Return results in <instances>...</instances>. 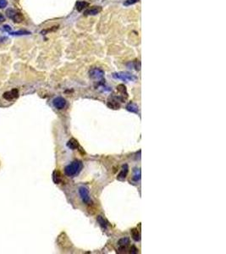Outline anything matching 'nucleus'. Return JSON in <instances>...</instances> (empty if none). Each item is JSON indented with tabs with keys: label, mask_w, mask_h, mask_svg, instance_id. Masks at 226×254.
<instances>
[{
	"label": "nucleus",
	"mask_w": 226,
	"mask_h": 254,
	"mask_svg": "<svg viewBox=\"0 0 226 254\" xmlns=\"http://www.w3.org/2000/svg\"><path fill=\"white\" fill-rule=\"evenodd\" d=\"M83 167L82 162L80 160H75L68 164L64 168V174L69 177H75L80 174Z\"/></svg>",
	"instance_id": "obj_1"
},
{
	"label": "nucleus",
	"mask_w": 226,
	"mask_h": 254,
	"mask_svg": "<svg viewBox=\"0 0 226 254\" xmlns=\"http://www.w3.org/2000/svg\"><path fill=\"white\" fill-rule=\"evenodd\" d=\"M6 15L7 16L9 19H11L15 23H20L24 20V16L23 15L20 13V12H18L16 11L15 9H8L6 10Z\"/></svg>",
	"instance_id": "obj_2"
},
{
	"label": "nucleus",
	"mask_w": 226,
	"mask_h": 254,
	"mask_svg": "<svg viewBox=\"0 0 226 254\" xmlns=\"http://www.w3.org/2000/svg\"><path fill=\"white\" fill-rule=\"evenodd\" d=\"M113 76L114 78H116V79H119V80H122V81H135L137 79V77L135 75L127 72L114 73L113 75Z\"/></svg>",
	"instance_id": "obj_3"
},
{
	"label": "nucleus",
	"mask_w": 226,
	"mask_h": 254,
	"mask_svg": "<svg viewBox=\"0 0 226 254\" xmlns=\"http://www.w3.org/2000/svg\"><path fill=\"white\" fill-rule=\"evenodd\" d=\"M79 194L82 200V202L86 204H89L91 202V198L89 196V190L86 186L82 185L79 188Z\"/></svg>",
	"instance_id": "obj_4"
},
{
	"label": "nucleus",
	"mask_w": 226,
	"mask_h": 254,
	"mask_svg": "<svg viewBox=\"0 0 226 254\" xmlns=\"http://www.w3.org/2000/svg\"><path fill=\"white\" fill-rule=\"evenodd\" d=\"M90 77L94 80H102L104 76V71L99 68H93L89 72Z\"/></svg>",
	"instance_id": "obj_5"
},
{
	"label": "nucleus",
	"mask_w": 226,
	"mask_h": 254,
	"mask_svg": "<svg viewBox=\"0 0 226 254\" xmlns=\"http://www.w3.org/2000/svg\"><path fill=\"white\" fill-rule=\"evenodd\" d=\"M130 244V239L128 237H123L121 239L119 240L117 245H118V249L119 252H125L128 246Z\"/></svg>",
	"instance_id": "obj_6"
},
{
	"label": "nucleus",
	"mask_w": 226,
	"mask_h": 254,
	"mask_svg": "<svg viewBox=\"0 0 226 254\" xmlns=\"http://www.w3.org/2000/svg\"><path fill=\"white\" fill-rule=\"evenodd\" d=\"M3 97L4 99L11 101V100H14V99H15V98H17L19 97V91H18L17 89H12L10 91L4 92Z\"/></svg>",
	"instance_id": "obj_7"
},
{
	"label": "nucleus",
	"mask_w": 226,
	"mask_h": 254,
	"mask_svg": "<svg viewBox=\"0 0 226 254\" xmlns=\"http://www.w3.org/2000/svg\"><path fill=\"white\" fill-rule=\"evenodd\" d=\"M53 103L57 109H63L66 106V100L62 97H58L54 99Z\"/></svg>",
	"instance_id": "obj_8"
},
{
	"label": "nucleus",
	"mask_w": 226,
	"mask_h": 254,
	"mask_svg": "<svg viewBox=\"0 0 226 254\" xmlns=\"http://www.w3.org/2000/svg\"><path fill=\"white\" fill-rule=\"evenodd\" d=\"M128 172H129V166L128 164H124L120 169V172L119 173L118 176H117V179L119 181H125L127 175H128Z\"/></svg>",
	"instance_id": "obj_9"
},
{
	"label": "nucleus",
	"mask_w": 226,
	"mask_h": 254,
	"mask_svg": "<svg viewBox=\"0 0 226 254\" xmlns=\"http://www.w3.org/2000/svg\"><path fill=\"white\" fill-rule=\"evenodd\" d=\"M117 90L119 91V93H120V96L119 97V99H120V101L121 102H124L127 98V97H128V93H127V91H126L125 86L120 84V85H119L117 87Z\"/></svg>",
	"instance_id": "obj_10"
},
{
	"label": "nucleus",
	"mask_w": 226,
	"mask_h": 254,
	"mask_svg": "<svg viewBox=\"0 0 226 254\" xmlns=\"http://www.w3.org/2000/svg\"><path fill=\"white\" fill-rule=\"evenodd\" d=\"M119 100L120 101L119 97H110L108 102V106L113 109H118L119 108V104L118 103Z\"/></svg>",
	"instance_id": "obj_11"
},
{
	"label": "nucleus",
	"mask_w": 226,
	"mask_h": 254,
	"mask_svg": "<svg viewBox=\"0 0 226 254\" xmlns=\"http://www.w3.org/2000/svg\"><path fill=\"white\" fill-rule=\"evenodd\" d=\"M101 11H102V7L101 6H93V7H91V8L87 9L84 12V14L86 15H96L98 13H100Z\"/></svg>",
	"instance_id": "obj_12"
},
{
	"label": "nucleus",
	"mask_w": 226,
	"mask_h": 254,
	"mask_svg": "<svg viewBox=\"0 0 226 254\" xmlns=\"http://www.w3.org/2000/svg\"><path fill=\"white\" fill-rule=\"evenodd\" d=\"M67 146L69 148H70L71 150H76L79 147V142H78V141L75 140V138H71L67 142Z\"/></svg>",
	"instance_id": "obj_13"
},
{
	"label": "nucleus",
	"mask_w": 226,
	"mask_h": 254,
	"mask_svg": "<svg viewBox=\"0 0 226 254\" xmlns=\"http://www.w3.org/2000/svg\"><path fill=\"white\" fill-rule=\"evenodd\" d=\"M97 222H98V224H99V225L101 226L102 229H103V230H107L108 229L109 224L107 223V221L103 218L102 216H98L97 218Z\"/></svg>",
	"instance_id": "obj_14"
},
{
	"label": "nucleus",
	"mask_w": 226,
	"mask_h": 254,
	"mask_svg": "<svg viewBox=\"0 0 226 254\" xmlns=\"http://www.w3.org/2000/svg\"><path fill=\"white\" fill-rule=\"evenodd\" d=\"M87 7H88V3L85 2V1H79L76 3V9L78 11H81L84 9H86Z\"/></svg>",
	"instance_id": "obj_15"
},
{
	"label": "nucleus",
	"mask_w": 226,
	"mask_h": 254,
	"mask_svg": "<svg viewBox=\"0 0 226 254\" xmlns=\"http://www.w3.org/2000/svg\"><path fill=\"white\" fill-rule=\"evenodd\" d=\"M131 236L134 241H140V240H141V234H140V232L138 231L137 229H132L131 230Z\"/></svg>",
	"instance_id": "obj_16"
},
{
	"label": "nucleus",
	"mask_w": 226,
	"mask_h": 254,
	"mask_svg": "<svg viewBox=\"0 0 226 254\" xmlns=\"http://www.w3.org/2000/svg\"><path fill=\"white\" fill-rule=\"evenodd\" d=\"M126 109H127L128 111L131 112V113H135V114H137V113H138V106H137L135 103H132V102L127 104V106H126Z\"/></svg>",
	"instance_id": "obj_17"
},
{
	"label": "nucleus",
	"mask_w": 226,
	"mask_h": 254,
	"mask_svg": "<svg viewBox=\"0 0 226 254\" xmlns=\"http://www.w3.org/2000/svg\"><path fill=\"white\" fill-rule=\"evenodd\" d=\"M132 180L135 182H138L141 180V169H134V175H133Z\"/></svg>",
	"instance_id": "obj_18"
},
{
	"label": "nucleus",
	"mask_w": 226,
	"mask_h": 254,
	"mask_svg": "<svg viewBox=\"0 0 226 254\" xmlns=\"http://www.w3.org/2000/svg\"><path fill=\"white\" fill-rule=\"evenodd\" d=\"M53 180L55 184H59L62 179H61V175L58 171H54V175H53Z\"/></svg>",
	"instance_id": "obj_19"
},
{
	"label": "nucleus",
	"mask_w": 226,
	"mask_h": 254,
	"mask_svg": "<svg viewBox=\"0 0 226 254\" xmlns=\"http://www.w3.org/2000/svg\"><path fill=\"white\" fill-rule=\"evenodd\" d=\"M131 67L132 68H135V70H136V71H140L141 64H140V62H139V61H137V60H135V61H133V62H132Z\"/></svg>",
	"instance_id": "obj_20"
},
{
	"label": "nucleus",
	"mask_w": 226,
	"mask_h": 254,
	"mask_svg": "<svg viewBox=\"0 0 226 254\" xmlns=\"http://www.w3.org/2000/svg\"><path fill=\"white\" fill-rule=\"evenodd\" d=\"M139 0H126L125 2V5H126V6H128V5H132V4H134V3H137Z\"/></svg>",
	"instance_id": "obj_21"
},
{
	"label": "nucleus",
	"mask_w": 226,
	"mask_h": 254,
	"mask_svg": "<svg viewBox=\"0 0 226 254\" xmlns=\"http://www.w3.org/2000/svg\"><path fill=\"white\" fill-rule=\"evenodd\" d=\"M30 32H25V31H21V32H13L12 35H25V34H29Z\"/></svg>",
	"instance_id": "obj_22"
},
{
	"label": "nucleus",
	"mask_w": 226,
	"mask_h": 254,
	"mask_svg": "<svg viewBox=\"0 0 226 254\" xmlns=\"http://www.w3.org/2000/svg\"><path fill=\"white\" fill-rule=\"evenodd\" d=\"M7 6V1L6 0H0V8L3 9Z\"/></svg>",
	"instance_id": "obj_23"
},
{
	"label": "nucleus",
	"mask_w": 226,
	"mask_h": 254,
	"mask_svg": "<svg viewBox=\"0 0 226 254\" xmlns=\"http://www.w3.org/2000/svg\"><path fill=\"white\" fill-rule=\"evenodd\" d=\"M137 251H138V250L136 249V247L133 246V247H131V252H130V253H138Z\"/></svg>",
	"instance_id": "obj_24"
},
{
	"label": "nucleus",
	"mask_w": 226,
	"mask_h": 254,
	"mask_svg": "<svg viewBox=\"0 0 226 254\" xmlns=\"http://www.w3.org/2000/svg\"><path fill=\"white\" fill-rule=\"evenodd\" d=\"M3 27H4V30H5V31H8V32H9V31L11 30V29H10V27H9V26H4Z\"/></svg>",
	"instance_id": "obj_25"
},
{
	"label": "nucleus",
	"mask_w": 226,
	"mask_h": 254,
	"mask_svg": "<svg viewBox=\"0 0 226 254\" xmlns=\"http://www.w3.org/2000/svg\"><path fill=\"white\" fill-rule=\"evenodd\" d=\"M4 16L2 15V14H0V22H3V21H4Z\"/></svg>",
	"instance_id": "obj_26"
},
{
	"label": "nucleus",
	"mask_w": 226,
	"mask_h": 254,
	"mask_svg": "<svg viewBox=\"0 0 226 254\" xmlns=\"http://www.w3.org/2000/svg\"><path fill=\"white\" fill-rule=\"evenodd\" d=\"M16 1H18V0H16Z\"/></svg>",
	"instance_id": "obj_27"
}]
</instances>
